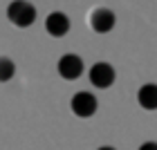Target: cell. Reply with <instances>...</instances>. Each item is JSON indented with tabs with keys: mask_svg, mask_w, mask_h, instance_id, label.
Listing matches in <instances>:
<instances>
[{
	"mask_svg": "<svg viewBox=\"0 0 157 150\" xmlns=\"http://www.w3.org/2000/svg\"><path fill=\"white\" fill-rule=\"evenodd\" d=\"M56 69H59L61 78L76 81V78L83 74V58L76 56V54H63L59 58V63H56Z\"/></svg>",
	"mask_w": 157,
	"mask_h": 150,
	"instance_id": "4",
	"label": "cell"
},
{
	"mask_svg": "<svg viewBox=\"0 0 157 150\" xmlns=\"http://www.w3.org/2000/svg\"><path fill=\"white\" fill-rule=\"evenodd\" d=\"M115 13L110 9H105V7H97V9L90 11V29L97 32V34H108L115 29Z\"/></svg>",
	"mask_w": 157,
	"mask_h": 150,
	"instance_id": "5",
	"label": "cell"
},
{
	"mask_svg": "<svg viewBox=\"0 0 157 150\" xmlns=\"http://www.w3.org/2000/svg\"><path fill=\"white\" fill-rule=\"evenodd\" d=\"M88 76H90V83L94 85L97 90H108L112 83H115V78H117V74H115V67L110 65V63H94V65L90 67V72H88Z\"/></svg>",
	"mask_w": 157,
	"mask_h": 150,
	"instance_id": "2",
	"label": "cell"
},
{
	"mask_svg": "<svg viewBox=\"0 0 157 150\" xmlns=\"http://www.w3.org/2000/svg\"><path fill=\"white\" fill-rule=\"evenodd\" d=\"M7 18L16 27H20V29L32 27L34 20H36V7L32 2H27V0H13L7 7Z\"/></svg>",
	"mask_w": 157,
	"mask_h": 150,
	"instance_id": "1",
	"label": "cell"
},
{
	"mask_svg": "<svg viewBox=\"0 0 157 150\" xmlns=\"http://www.w3.org/2000/svg\"><path fill=\"white\" fill-rule=\"evenodd\" d=\"M13 74H16V63H13L9 56H2V54H0V83L11 81Z\"/></svg>",
	"mask_w": 157,
	"mask_h": 150,
	"instance_id": "8",
	"label": "cell"
},
{
	"mask_svg": "<svg viewBox=\"0 0 157 150\" xmlns=\"http://www.w3.org/2000/svg\"><path fill=\"white\" fill-rule=\"evenodd\" d=\"M137 103L141 105L144 110H157V85L155 83H146L141 85L139 92H137Z\"/></svg>",
	"mask_w": 157,
	"mask_h": 150,
	"instance_id": "7",
	"label": "cell"
},
{
	"mask_svg": "<svg viewBox=\"0 0 157 150\" xmlns=\"http://www.w3.org/2000/svg\"><path fill=\"white\" fill-rule=\"evenodd\" d=\"M99 150H117V148H112V146H101Z\"/></svg>",
	"mask_w": 157,
	"mask_h": 150,
	"instance_id": "10",
	"label": "cell"
},
{
	"mask_svg": "<svg viewBox=\"0 0 157 150\" xmlns=\"http://www.w3.org/2000/svg\"><path fill=\"white\" fill-rule=\"evenodd\" d=\"M45 29H47L49 36L63 38V36L70 32V18H67L63 11H52V13L45 18Z\"/></svg>",
	"mask_w": 157,
	"mask_h": 150,
	"instance_id": "6",
	"label": "cell"
},
{
	"mask_svg": "<svg viewBox=\"0 0 157 150\" xmlns=\"http://www.w3.org/2000/svg\"><path fill=\"white\" fill-rule=\"evenodd\" d=\"M70 108L78 119H90L97 112L99 103H97V96L90 94V92H76L72 96V101H70Z\"/></svg>",
	"mask_w": 157,
	"mask_h": 150,
	"instance_id": "3",
	"label": "cell"
},
{
	"mask_svg": "<svg viewBox=\"0 0 157 150\" xmlns=\"http://www.w3.org/2000/svg\"><path fill=\"white\" fill-rule=\"evenodd\" d=\"M139 150H157V141H146L139 146Z\"/></svg>",
	"mask_w": 157,
	"mask_h": 150,
	"instance_id": "9",
	"label": "cell"
}]
</instances>
